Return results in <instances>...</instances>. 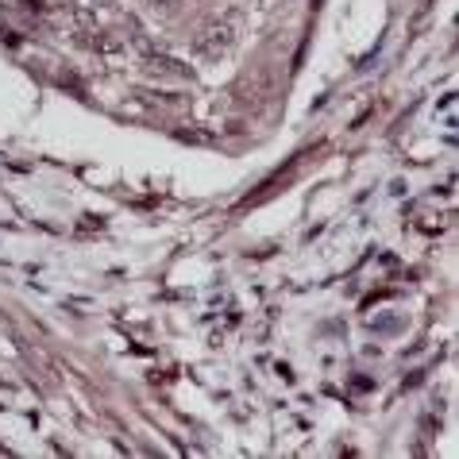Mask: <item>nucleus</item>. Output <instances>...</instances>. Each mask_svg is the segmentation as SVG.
<instances>
[{
  "label": "nucleus",
  "mask_w": 459,
  "mask_h": 459,
  "mask_svg": "<svg viewBox=\"0 0 459 459\" xmlns=\"http://www.w3.org/2000/svg\"><path fill=\"white\" fill-rule=\"evenodd\" d=\"M232 43H236V16H224V20L205 24V31L197 35V54H205V59H220Z\"/></svg>",
  "instance_id": "nucleus-1"
},
{
  "label": "nucleus",
  "mask_w": 459,
  "mask_h": 459,
  "mask_svg": "<svg viewBox=\"0 0 459 459\" xmlns=\"http://www.w3.org/2000/svg\"><path fill=\"white\" fill-rule=\"evenodd\" d=\"M147 66H151L155 74H174V78H186V74H189L178 59H170V54H155V51L147 54Z\"/></svg>",
  "instance_id": "nucleus-2"
},
{
  "label": "nucleus",
  "mask_w": 459,
  "mask_h": 459,
  "mask_svg": "<svg viewBox=\"0 0 459 459\" xmlns=\"http://www.w3.org/2000/svg\"><path fill=\"white\" fill-rule=\"evenodd\" d=\"M93 4H112V0H93Z\"/></svg>",
  "instance_id": "nucleus-3"
}]
</instances>
